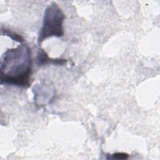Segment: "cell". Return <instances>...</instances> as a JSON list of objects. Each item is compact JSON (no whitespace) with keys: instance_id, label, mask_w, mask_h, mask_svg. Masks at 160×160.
I'll use <instances>...</instances> for the list:
<instances>
[{"instance_id":"cell-2","label":"cell","mask_w":160,"mask_h":160,"mask_svg":"<svg viewBox=\"0 0 160 160\" xmlns=\"http://www.w3.org/2000/svg\"><path fill=\"white\" fill-rule=\"evenodd\" d=\"M65 16L59 7L52 2L44 12L43 23L38 34V42L40 44L49 37H61L64 35L63 22Z\"/></svg>"},{"instance_id":"cell-1","label":"cell","mask_w":160,"mask_h":160,"mask_svg":"<svg viewBox=\"0 0 160 160\" xmlns=\"http://www.w3.org/2000/svg\"><path fill=\"white\" fill-rule=\"evenodd\" d=\"M32 60L31 51L27 44L8 49L1 62V84L22 88L30 85Z\"/></svg>"},{"instance_id":"cell-4","label":"cell","mask_w":160,"mask_h":160,"mask_svg":"<svg viewBox=\"0 0 160 160\" xmlns=\"http://www.w3.org/2000/svg\"><path fill=\"white\" fill-rule=\"evenodd\" d=\"M129 155L127 153L124 152H116L112 154L111 157L108 158V159H125L128 158Z\"/></svg>"},{"instance_id":"cell-3","label":"cell","mask_w":160,"mask_h":160,"mask_svg":"<svg viewBox=\"0 0 160 160\" xmlns=\"http://www.w3.org/2000/svg\"><path fill=\"white\" fill-rule=\"evenodd\" d=\"M37 64L39 66L47 64H53L55 65L58 64H63L64 62H66L65 59H51L49 58L48 54L46 53V52L43 49L39 50L38 52L37 56Z\"/></svg>"}]
</instances>
